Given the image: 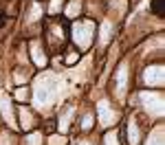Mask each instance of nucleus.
<instances>
[{"mask_svg":"<svg viewBox=\"0 0 165 145\" xmlns=\"http://www.w3.org/2000/svg\"><path fill=\"white\" fill-rule=\"evenodd\" d=\"M2 22H5V18H2V15H0V24H2Z\"/></svg>","mask_w":165,"mask_h":145,"instance_id":"nucleus-2","label":"nucleus"},{"mask_svg":"<svg viewBox=\"0 0 165 145\" xmlns=\"http://www.w3.org/2000/svg\"><path fill=\"white\" fill-rule=\"evenodd\" d=\"M154 11L156 13H163V0H154Z\"/></svg>","mask_w":165,"mask_h":145,"instance_id":"nucleus-1","label":"nucleus"}]
</instances>
